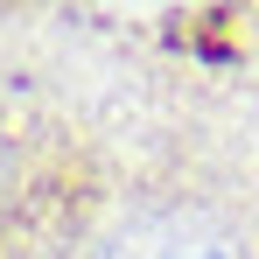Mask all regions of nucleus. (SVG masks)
<instances>
[{"instance_id": "nucleus-1", "label": "nucleus", "mask_w": 259, "mask_h": 259, "mask_svg": "<svg viewBox=\"0 0 259 259\" xmlns=\"http://www.w3.org/2000/svg\"><path fill=\"white\" fill-rule=\"evenodd\" d=\"M84 259H259V252L245 245V231L231 217L203 210V203L154 196V203L119 210L84 245Z\"/></svg>"}]
</instances>
